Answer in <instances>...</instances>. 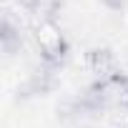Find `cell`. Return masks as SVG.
<instances>
[{"mask_svg":"<svg viewBox=\"0 0 128 128\" xmlns=\"http://www.w3.org/2000/svg\"><path fill=\"white\" fill-rule=\"evenodd\" d=\"M35 40H38V55H40L43 68L55 73L66 66V60L70 55V43L60 33V28L55 23H40V28L35 33Z\"/></svg>","mask_w":128,"mask_h":128,"instance_id":"6da1fadb","label":"cell"},{"mask_svg":"<svg viewBox=\"0 0 128 128\" xmlns=\"http://www.w3.org/2000/svg\"><path fill=\"white\" fill-rule=\"evenodd\" d=\"M86 66L90 73H96V78H108L118 66H116V55L108 48H90L86 53Z\"/></svg>","mask_w":128,"mask_h":128,"instance_id":"7a4b0ae2","label":"cell"},{"mask_svg":"<svg viewBox=\"0 0 128 128\" xmlns=\"http://www.w3.org/2000/svg\"><path fill=\"white\" fill-rule=\"evenodd\" d=\"M0 45H3V53H5L8 58H13L15 53H20V48H23L20 25H15L8 13L3 15V23H0Z\"/></svg>","mask_w":128,"mask_h":128,"instance_id":"3957f363","label":"cell"},{"mask_svg":"<svg viewBox=\"0 0 128 128\" xmlns=\"http://www.w3.org/2000/svg\"><path fill=\"white\" fill-rule=\"evenodd\" d=\"M98 3H100L103 8L113 10V13H120V10H126V5H128V0H98Z\"/></svg>","mask_w":128,"mask_h":128,"instance_id":"277c9868","label":"cell"}]
</instances>
